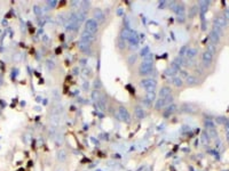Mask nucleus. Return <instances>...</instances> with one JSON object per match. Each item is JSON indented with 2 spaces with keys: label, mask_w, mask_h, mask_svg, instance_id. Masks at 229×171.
Wrapping results in <instances>:
<instances>
[{
  "label": "nucleus",
  "mask_w": 229,
  "mask_h": 171,
  "mask_svg": "<svg viewBox=\"0 0 229 171\" xmlns=\"http://www.w3.org/2000/svg\"><path fill=\"white\" fill-rule=\"evenodd\" d=\"M78 48L79 50L83 51L84 54H91V45L85 42V41H83V40H79Z\"/></svg>",
  "instance_id": "10"
},
{
  "label": "nucleus",
  "mask_w": 229,
  "mask_h": 171,
  "mask_svg": "<svg viewBox=\"0 0 229 171\" xmlns=\"http://www.w3.org/2000/svg\"><path fill=\"white\" fill-rule=\"evenodd\" d=\"M227 25V20L223 17V16H218L215 20H214V25L215 28H219V29H225V26Z\"/></svg>",
  "instance_id": "9"
},
{
  "label": "nucleus",
  "mask_w": 229,
  "mask_h": 171,
  "mask_svg": "<svg viewBox=\"0 0 229 171\" xmlns=\"http://www.w3.org/2000/svg\"><path fill=\"white\" fill-rule=\"evenodd\" d=\"M80 4H81V1H73V2H71V6L72 7L80 8Z\"/></svg>",
  "instance_id": "36"
},
{
  "label": "nucleus",
  "mask_w": 229,
  "mask_h": 171,
  "mask_svg": "<svg viewBox=\"0 0 229 171\" xmlns=\"http://www.w3.org/2000/svg\"><path fill=\"white\" fill-rule=\"evenodd\" d=\"M207 6H209V2L207 1H200L199 2V7H200V12H202V16L204 15L205 10L207 9Z\"/></svg>",
  "instance_id": "22"
},
{
  "label": "nucleus",
  "mask_w": 229,
  "mask_h": 171,
  "mask_svg": "<svg viewBox=\"0 0 229 171\" xmlns=\"http://www.w3.org/2000/svg\"><path fill=\"white\" fill-rule=\"evenodd\" d=\"M100 98H101V95L99 93V90H94V91L92 93V99H93V101L97 103V101H100Z\"/></svg>",
  "instance_id": "23"
},
{
  "label": "nucleus",
  "mask_w": 229,
  "mask_h": 171,
  "mask_svg": "<svg viewBox=\"0 0 229 171\" xmlns=\"http://www.w3.org/2000/svg\"><path fill=\"white\" fill-rule=\"evenodd\" d=\"M118 117L119 120H121V121H124V122H129V120H131V115H129L128 111H127L124 106H119Z\"/></svg>",
  "instance_id": "5"
},
{
  "label": "nucleus",
  "mask_w": 229,
  "mask_h": 171,
  "mask_svg": "<svg viewBox=\"0 0 229 171\" xmlns=\"http://www.w3.org/2000/svg\"><path fill=\"white\" fill-rule=\"evenodd\" d=\"M186 81H187L188 85H195V83H197V82H196V79H195L194 75H188V78L186 79Z\"/></svg>",
  "instance_id": "28"
},
{
  "label": "nucleus",
  "mask_w": 229,
  "mask_h": 171,
  "mask_svg": "<svg viewBox=\"0 0 229 171\" xmlns=\"http://www.w3.org/2000/svg\"><path fill=\"white\" fill-rule=\"evenodd\" d=\"M136 58H138L136 55H131V56L128 57V64H134V63L136 62Z\"/></svg>",
  "instance_id": "30"
},
{
  "label": "nucleus",
  "mask_w": 229,
  "mask_h": 171,
  "mask_svg": "<svg viewBox=\"0 0 229 171\" xmlns=\"http://www.w3.org/2000/svg\"><path fill=\"white\" fill-rule=\"evenodd\" d=\"M172 95V90H171V88L170 87H163L162 89H160V91H159V98H166V97H168V96H171Z\"/></svg>",
  "instance_id": "13"
},
{
  "label": "nucleus",
  "mask_w": 229,
  "mask_h": 171,
  "mask_svg": "<svg viewBox=\"0 0 229 171\" xmlns=\"http://www.w3.org/2000/svg\"><path fill=\"white\" fill-rule=\"evenodd\" d=\"M93 16L96 22H103L104 21V14L101 9H95L93 12Z\"/></svg>",
  "instance_id": "14"
},
{
  "label": "nucleus",
  "mask_w": 229,
  "mask_h": 171,
  "mask_svg": "<svg viewBox=\"0 0 229 171\" xmlns=\"http://www.w3.org/2000/svg\"><path fill=\"white\" fill-rule=\"evenodd\" d=\"M155 98H156V93H155V91H151V93H147V96H146V101H155Z\"/></svg>",
  "instance_id": "24"
},
{
  "label": "nucleus",
  "mask_w": 229,
  "mask_h": 171,
  "mask_svg": "<svg viewBox=\"0 0 229 171\" xmlns=\"http://www.w3.org/2000/svg\"><path fill=\"white\" fill-rule=\"evenodd\" d=\"M202 61H203V65H204V66H210V64L213 61V54H211V53H209V51L206 50L205 53L203 54Z\"/></svg>",
  "instance_id": "11"
},
{
  "label": "nucleus",
  "mask_w": 229,
  "mask_h": 171,
  "mask_svg": "<svg viewBox=\"0 0 229 171\" xmlns=\"http://www.w3.org/2000/svg\"><path fill=\"white\" fill-rule=\"evenodd\" d=\"M152 61H154V55L151 54H148L147 56H144L143 57V62H146V63H152Z\"/></svg>",
  "instance_id": "27"
},
{
  "label": "nucleus",
  "mask_w": 229,
  "mask_h": 171,
  "mask_svg": "<svg viewBox=\"0 0 229 171\" xmlns=\"http://www.w3.org/2000/svg\"><path fill=\"white\" fill-rule=\"evenodd\" d=\"M76 14H77V20H78L79 23H81V22H84L86 20V10L78 9V12H76Z\"/></svg>",
  "instance_id": "16"
},
{
  "label": "nucleus",
  "mask_w": 229,
  "mask_h": 171,
  "mask_svg": "<svg viewBox=\"0 0 229 171\" xmlns=\"http://www.w3.org/2000/svg\"><path fill=\"white\" fill-rule=\"evenodd\" d=\"M101 82H100V80H95L94 82V87H95V90H97L99 88H101Z\"/></svg>",
  "instance_id": "33"
},
{
  "label": "nucleus",
  "mask_w": 229,
  "mask_h": 171,
  "mask_svg": "<svg viewBox=\"0 0 229 171\" xmlns=\"http://www.w3.org/2000/svg\"><path fill=\"white\" fill-rule=\"evenodd\" d=\"M34 13H36V15H40V8L39 6H34Z\"/></svg>",
  "instance_id": "37"
},
{
  "label": "nucleus",
  "mask_w": 229,
  "mask_h": 171,
  "mask_svg": "<svg viewBox=\"0 0 229 171\" xmlns=\"http://www.w3.org/2000/svg\"><path fill=\"white\" fill-rule=\"evenodd\" d=\"M131 31H132V30H129V29H124V30L121 31V37H120V39H123L124 41H127L128 38H129Z\"/></svg>",
  "instance_id": "20"
},
{
  "label": "nucleus",
  "mask_w": 229,
  "mask_h": 171,
  "mask_svg": "<svg viewBox=\"0 0 229 171\" xmlns=\"http://www.w3.org/2000/svg\"><path fill=\"white\" fill-rule=\"evenodd\" d=\"M206 50H207L209 53L214 55V53H215V45H214V43H210V45L207 46V48H206Z\"/></svg>",
  "instance_id": "29"
},
{
  "label": "nucleus",
  "mask_w": 229,
  "mask_h": 171,
  "mask_svg": "<svg viewBox=\"0 0 229 171\" xmlns=\"http://www.w3.org/2000/svg\"><path fill=\"white\" fill-rule=\"evenodd\" d=\"M220 38H221V37H220V36H218V34H217L213 30L211 31V33H210V39H211V41H212V43H214V45H215V43H218V42L220 41Z\"/></svg>",
  "instance_id": "18"
},
{
  "label": "nucleus",
  "mask_w": 229,
  "mask_h": 171,
  "mask_svg": "<svg viewBox=\"0 0 229 171\" xmlns=\"http://www.w3.org/2000/svg\"><path fill=\"white\" fill-rule=\"evenodd\" d=\"M140 86L142 87L147 93H151V91H155V89H156V87H157V82H156L155 79L146 78L141 80Z\"/></svg>",
  "instance_id": "1"
},
{
  "label": "nucleus",
  "mask_w": 229,
  "mask_h": 171,
  "mask_svg": "<svg viewBox=\"0 0 229 171\" xmlns=\"http://www.w3.org/2000/svg\"><path fill=\"white\" fill-rule=\"evenodd\" d=\"M134 114L139 120H142V119H144L146 115H147V113H146V111H144V109H143L142 106H135Z\"/></svg>",
  "instance_id": "12"
},
{
  "label": "nucleus",
  "mask_w": 229,
  "mask_h": 171,
  "mask_svg": "<svg viewBox=\"0 0 229 171\" xmlns=\"http://www.w3.org/2000/svg\"><path fill=\"white\" fill-rule=\"evenodd\" d=\"M80 40H83V41H85V42H87V43L91 45V43L95 40L94 34H92V33H89V32H87V31H83L81 32V34H80Z\"/></svg>",
  "instance_id": "8"
},
{
  "label": "nucleus",
  "mask_w": 229,
  "mask_h": 171,
  "mask_svg": "<svg viewBox=\"0 0 229 171\" xmlns=\"http://www.w3.org/2000/svg\"><path fill=\"white\" fill-rule=\"evenodd\" d=\"M174 13L176 14V17H186V7L181 2H176L173 8Z\"/></svg>",
  "instance_id": "6"
},
{
  "label": "nucleus",
  "mask_w": 229,
  "mask_h": 171,
  "mask_svg": "<svg viewBox=\"0 0 229 171\" xmlns=\"http://www.w3.org/2000/svg\"><path fill=\"white\" fill-rule=\"evenodd\" d=\"M148 54H150V48L148 46L143 47L142 49H141V51H140V55H141L142 57H144V56H147Z\"/></svg>",
  "instance_id": "26"
},
{
  "label": "nucleus",
  "mask_w": 229,
  "mask_h": 171,
  "mask_svg": "<svg viewBox=\"0 0 229 171\" xmlns=\"http://www.w3.org/2000/svg\"><path fill=\"white\" fill-rule=\"evenodd\" d=\"M172 83H173L175 87H182L183 81H182V79L180 78V77H174L173 80H172Z\"/></svg>",
  "instance_id": "21"
},
{
  "label": "nucleus",
  "mask_w": 229,
  "mask_h": 171,
  "mask_svg": "<svg viewBox=\"0 0 229 171\" xmlns=\"http://www.w3.org/2000/svg\"><path fill=\"white\" fill-rule=\"evenodd\" d=\"M97 29H99V24H97V22L95 21L94 18L87 20L86 23H85V31L94 34V33L97 32Z\"/></svg>",
  "instance_id": "3"
},
{
  "label": "nucleus",
  "mask_w": 229,
  "mask_h": 171,
  "mask_svg": "<svg viewBox=\"0 0 229 171\" xmlns=\"http://www.w3.org/2000/svg\"><path fill=\"white\" fill-rule=\"evenodd\" d=\"M198 50L196 48H194V47H191V48H187V51H186V57L188 58V59H192V58H195V56L197 55Z\"/></svg>",
  "instance_id": "15"
},
{
  "label": "nucleus",
  "mask_w": 229,
  "mask_h": 171,
  "mask_svg": "<svg viewBox=\"0 0 229 171\" xmlns=\"http://www.w3.org/2000/svg\"><path fill=\"white\" fill-rule=\"evenodd\" d=\"M165 106H166L165 98H158L157 101H156V104H155V109H163V107H165Z\"/></svg>",
  "instance_id": "17"
},
{
  "label": "nucleus",
  "mask_w": 229,
  "mask_h": 171,
  "mask_svg": "<svg viewBox=\"0 0 229 171\" xmlns=\"http://www.w3.org/2000/svg\"><path fill=\"white\" fill-rule=\"evenodd\" d=\"M97 171H101V170H97Z\"/></svg>",
  "instance_id": "38"
},
{
  "label": "nucleus",
  "mask_w": 229,
  "mask_h": 171,
  "mask_svg": "<svg viewBox=\"0 0 229 171\" xmlns=\"http://www.w3.org/2000/svg\"><path fill=\"white\" fill-rule=\"evenodd\" d=\"M180 71H181V66H179V65L172 63V65H170L165 70V75L166 77H170V78H174V77H176V74H178Z\"/></svg>",
  "instance_id": "4"
},
{
  "label": "nucleus",
  "mask_w": 229,
  "mask_h": 171,
  "mask_svg": "<svg viewBox=\"0 0 229 171\" xmlns=\"http://www.w3.org/2000/svg\"><path fill=\"white\" fill-rule=\"evenodd\" d=\"M180 78H186V79H187V78H188V73H187V72H186V71H180Z\"/></svg>",
  "instance_id": "35"
},
{
  "label": "nucleus",
  "mask_w": 229,
  "mask_h": 171,
  "mask_svg": "<svg viewBox=\"0 0 229 171\" xmlns=\"http://www.w3.org/2000/svg\"><path fill=\"white\" fill-rule=\"evenodd\" d=\"M154 69V65L152 63H146L142 62L141 65L139 66V74L140 75H149Z\"/></svg>",
  "instance_id": "2"
},
{
  "label": "nucleus",
  "mask_w": 229,
  "mask_h": 171,
  "mask_svg": "<svg viewBox=\"0 0 229 171\" xmlns=\"http://www.w3.org/2000/svg\"><path fill=\"white\" fill-rule=\"evenodd\" d=\"M56 4H57V1H55V0H52V1H47V5L49 6V7H55L56 6Z\"/></svg>",
  "instance_id": "34"
},
{
  "label": "nucleus",
  "mask_w": 229,
  "mask_h": 171,
  "mask_svg": "<svg viewBox=\"0 0 229 171\" xmlns=\"http://www.w3.org/2000/svg\"><path fill=\"white\" fill-rule=\"evenodd\" d=\"M46 64H47V69H48V70H50V71L54 70V67H55V64H54V62H53V61H49V59H48Z\"/></svg>",
  "instance_id": "31"
},
{
  "label": "nucleus",
  "mask_w": 229,
  "mask_h": 171,
  "mask_svg": "<svg viewBox=\"0 0 229 171\" xmlns=\"http://www.w3.org/2000/svg\"><path fill=\"white\" fill-rule=\"evenodd\" d=\"M117 45H118V47L120 48V49H123V48H125V41L123 39H118V41H117Z\"/></svg>",
  "instance_id": "32"
},
{
  "label": "nucleus",
  "mask_w": 229,
  "mask_h": 171,
  "mask_svg": "<svg viewBox=\"0 0 229 171\" xmlns=\"http://www.w3.org/2000/svg\"><path fill=\"white\" fill-rule=\"evenodd\" d=\"M57 160L61 161V162H63V161L67 160V153H65L64 149H60V151L57 152Z\"/></svg>",
  "instance_id": "19"
},
{
  "label": "nucleus",
  "mask_w": 229,
  "mask_h": 171,
  "mask_svg": "<svg viewBox=\"0 0 229 171\" xmlns=\"http://www.w3.org/2000/svg\"><path fill=\"white\" fill-rule=\"evenodd\" d=\"M174 111H176V105H175V104H171V105H168V106H167V109H166V115L172 114Z\"/></svg>",
  "instance_id": "25"
},
{
  "label": "nucleus",
  "mask_w": 229,
  "mask_h": 171,
  "mask_svg": "<svg viewBox=\"0 0 229 171\" xmlns=\"http://www.w3.org/2000/svg\"><path fill=\"white\" fill-rule=\"evenodd\" d=\"M127 42L129 43L131 48H138V45H139V36L135 31H131V34H129V38L127 40Z\"/></svg>",
  "instance_id": "7"
}]
</instances>
